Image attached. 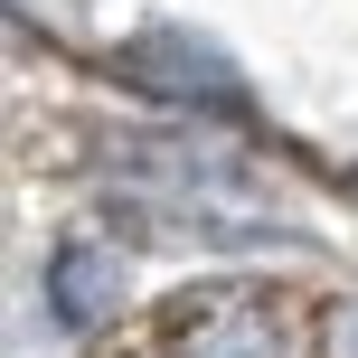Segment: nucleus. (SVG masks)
I'll return each mask as SVG.
<instances>
[{"instance_id":"nucleus-1","label":"nucleus","mask_w":358,"mask_h":358,"mask_svg":"<svg viewBox=\"0 0 358 358\" xmlns=\"http://www.w3.org/2000/svg\"><path fill=\"white\" fill-rule=\"evenodd\" d=\"M161 358H292L283 302L255 283H208L161 311Z\"/></svg>"},{"instance_id":"nucleus-2","label":"nucleus","mask_w":358,"mask_h":358,"mask_svg":"<svg viewBox=\"0 0 358 358\" xmlns=\"http://www.w3.org/2000/svg\"><path fill=\"white\" fill-rule=\"evenodd\" d=\"M113 76H123L132 94H151V104H189V113H236L245 104V76L198 29H170V19H151L142 38H123V48H113Z\"/></svg>"},{"instance_id":"nucleus-3","label":"nucleus","mask_w":358,"mask_h":358,"mask_svg":"<svg viewBox=\"0 0 358 358\" xmlns=\"http://www.w3.org/2000/svg\"><path fill=\"white\" fill-rule=\"evenodd\" d=\"M113 170L142 179V189H179L198 208H255L264 198V179L236 161V151H217V142H123Z\"/></svg>"},{"instance_id":"nucleus-4","label":"nucleus","mask_w":358,"mask_h":358,"mask_svg":"<svg viewBox=\"0 0 358 358\" xmlns=\"http://www.w3.org/2000/svg\"><path fill=\"white\" fill-rule=\"evenodd\" d=\"M48 311H57V330H104L113 311H123V255L113 245H57L48 255Z\"/></svg>"},{"instance_id":"nucleus-5","label":"nucleus","mask_w":358,"mask_h":358,"mask_svg":"<svg viewBox=\"0 0 358 358\" xmlns=\"http://www.w3.org/2000/svg\"><path fill=\"white\" fill-rule=\"evenodd\" d=\"M311 358H358V292H340V302L321 311V330H311Z\"/></svg>"}]
</instances>
